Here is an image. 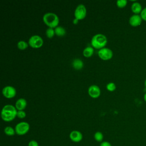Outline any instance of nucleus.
<instances>
[{"label":"nucleus","instance_id":"nucleus-1","mask_svg":"<svg viewBox=\"0 0 146 146\" xmlns=\"http://www.w3.org/2000/svg\"><path fill=\"white\" fill-rule=\"evenodd\" d=\"M17 110L14 106L11 104L5 105L1 111V117L5 121H11L17 117Z\"/></svg>","mask_w":146,"mask_h":146},{"label":"nucleus","instance_id":"nucleus-2","mask_svg":"<svg viewBox=\"0 0 146 146\" xmlns=\"http://www.w3.org/2000/svg\"><path fill=\"white\" fill-rule=\"evenodd\" d=\"M43 21L46 25L50 28L55 29L58 26L59 18L58 16L54 13H46L43 16Z\"/></svg>","mask_w":146,"mask_h":146},{"label":"nucleus","instance_id":"nucleus-3","mask_svg":"<svg viewBox=\"0 0 146 146\" xmlns=\"http://www.w3.org/2000/svg\"><path fill=\"white\" fill-rule=\"evenodd\" d=\"M107 43L106 36L102 34H96L94 35L91 40V44L94 48L100 50L105 47Z\"/></svg>","mask_w":146,"mask_h":146},{"label":"nucleus","instance_id":"nucleus-4","mask_svg":"<svg viewBox=\"0 0 146 146\" xmlns=\"http://www.w3.org/2000/svg\"><path fill=\"white\" fill-rule=\"evenodd\" d=\"M14 129L17 135L22 136L29 132L30 129V124L27 122L21 121L15 125Z\"/></svg>","mask_w":146,"mask_h":146},{"label":"nucleus","instance_id":"nucleus-5","mask_svg":"<svg viewBox=\"0 0 146 146\" xmlns=\"http://www.w3.org/2000/svg\"><path fill=\"white\" fill-rule=\"evenodd\" d=\"M29 45L33 48H39L43 44V40L38 35H34L30 36L28 41Z\"/></svg>","mask_w":146,"mask_h":146},{"label":"nucleus","instance_id":"nucleus-6","mask_svg":"<svg viewBox=\"0 0 146 146\" xmlns=\"http://www.w3.org/2000/svg\"><path fill=\"white\" fill-rule=\"evenodd\" d=\"M87 9L86 6L83 4H79L78 5L74 11L75 18L78 20H82L86 17Z\"/></svg>","mask_w":146,"mask_h":146},{"label":"nucleus","instance_id":"nucleus-7","mask_svg":"<svg viewBox=\"0 0 146 146\" xmlns=\"http://www.w3.org/2000/svg\"><path fill=\"white\" fill-rule=\"evenodd\" d=\"M98 56L103 60H108L111 59L113 56V52L112 51L108 48L104 47L100 50H99L98 52Z\"/></svg>","mask_w":146,"mask_h":146},{"label":"nucleus","instance_id":"nucleus-8","mask_svg":"<svg viewBox=\"0 0 146 146\" xmlns=\"http://www.w3.org/2000/svg\"><path fill=\"white\" fill-rule=\"evenodd\" d=\"M2 92L3 96L7 99L13 98L17 94L15 88L11 86H6L3 87Z\"/></svg>","mask_w":146,"mask_h":146},{"label":"nucleus","instance_id":"nucleus-9","mask_svg":"<svg viewBox=\"0 0 146 146\" xmlns=\"http://www.w3.org/2000/svg\"><path fill=\"white\" fill-rule=\"evenodd\" d=\"M88 94L90 97L94 99L98 98L100 96L101 91L99 87L97 85L93 84L90 86L88 89Z\"/></svg>","mask_w":146,"mask_h":146},{"label":"nucleus","instance_id":"nucleus-10","mask_svg":"<svg viewBox=\"0 0 146 146\" xmlns=\"http://www.w3.org/2000/svg\"><path fill=\"white\" fill-rule=\"evenodd\" d=\"M143 19L140 14H133L129 18V23L132 27H137L142 23Z\"/></svg>","mask_w":146,"mask_h":146},{"label":"nucleus","instance_id":"nucleus-11","mask_svg":"<svg viewBox=\"0 0 146 146\" xmlns=\"http://www.w3.org/2000/svg\"><path fill=\"white\" fill-rule=\"evenodd\" d=\"M69 137L71 140L75 143H79L83 139L82 133L77 130L72 131L69 135Z\"/></svg>","mask_w":146,"mask_h":146},{"label":"nucleus","instance_id":"nucleus-12","mask_svg":"<svg viewBox=\"0 0 146 146\" xmlns=\"http://www.w3.org/2000/svg\"><path fill=\"white\" fill-rule=\"evenodd\" d=\"M27 106V101L24 98L18 99L15 104V107L17 111L24 110Z\"/></svg>","mask_w":146,"mask_h":146},{"label":"nucleus","instance_id":"nucleus-13","mask_svg":"<svg viewBox=\"0 0 146 146\" xmlns=\"http://www.w3.org/2000/svg\"><path fill=\"white\" fill-rule=\"evenodd\" d=\"M131 9L133 14H140L143 10L141 5L138 2H134L131 5Z\"/></svg>","mask_w":146,"mask_h":146},{"label":"nucleus","instance_id":"nucleus-14","mask_svg":"<svg viewBox=\"0 0 146 146\" xmlns=\"http://www.w3.org/2000/svg\"><path fill=\"white\" fill-rule=\"evenodd\" d=\"M72 66L76 70H80L83 68L84 63L80 59L76 58L72 61Z\"/></svg>","mask_w":146,"mask_h":146},{"label":"nucleus","instance_id":"nucleus-15","mask_svg":"<svg viewBox=\"0 0 146 146\" xmlns=\"http://www.w3.org/2000/svg\"><path fill=\"white\" fill-rule=\"evenodd\" d=\"M94 50L92 46L86 47L83 51V55L86 58H90L94 54Z\"/></svg>","mask_w":146,"mask_h":146},{"label":"nucleus","instance_id":"nucleus-16","mask_svg":"<svg viewBox=\"0 0 146 146\" xmlns=\"http://www.w3.org/2000/svg\"><path fill=\"white\" fill-rule=\"evenodd\" d=\"M55 30V34L56 35L62 37L66 33V31L65 30V29L60 26H57L56 28L54 29Z\"/></svg>","mask_w":146,"mask_h":146},{"label":"nucleus","instance_id":"nucleus-17","mask_svg":"<svg viewBox=\"0 0 146 146\" xmlns=\"http://www.w3.org/2000/svg\"><path fill=\"white\" fill-rule=\"evenodd\" d=\"M4 132L7 136H14L16 133L15 129H14L11 126L6 127L4 129Z\"/></svg>","mask_w":146,"mask_h":146},{"label":"nucleus","instance_id":"nucleus-18","mask_svg":"<svg viewBox=\"0 0 146 146\" xmlns=\"http://www.w3.org/2000/svg\"><path fill=\"white\" fill-rule=\"evenodd\" d=\"M29 46V43L25 40H19L17 43V47L21 50H26Z\"/></svg>","mask_w":146,"mask_h":146},{"label":"nucleus","instance_id":"nucleus-19","mask_svg":"<svg viewBox=\"0 0 146 146\" xmlns=\"http://www.w3.org/2000/svg\"><path fill=\"white\" fill-rule=\"evenodd\" d=\"M94 139L96 141L102 143L103 141V138H104V136H103V134L101 132L97 131V132H96L94 133Z\"/></svg>","mask_w":146,"mask_h":146},{"label":"nucleus","instance_id":"nucleus-20","mask_svg":"<svg viewBox=\"0 0 146 146\" xmlns=\"http://www.w3.org/2000/svg\"><path fill=\"white\" fill-rule=\"evenodd\" d=\"M55 30H54V29H52V28H47L46 30V36L48 38H52L54 37V35H55Z\"/></svg>","mask_w":146,"mask_h":146},{"label":"nucleus","instance_id":"nucleus-21","mask_svg":"<svg viewBox=\"0 0 146 146\" xmlns=\"http://www.w3.org/2000/svg\"><path fill=\"white\" fill-rule=\"evenodd\" d=\"M127 0H117L116 1V6L119 8H124L127 6Z\"/></svg>","mask_w":146,"mask_h":146},{"label":"nucleus","instance_id":"nucleus-22","mask_svg":"<svg viewBox=\"0 0 146 146\" xmlns=\"http://www.w3.org/2000/svg\"><path fill=\"white\" fill-rule=\"evenodd\" d=\"M116 84L113 82H110L106 85V89L110 92L114 91L116 90Z\"/></svg>","mask_w":146,"mask_h":146},{"label":"nucleus","instance_id":"nucleus-23","mask_svg":"<svg viewBox=\"0 0 146 146\" xmlns=\"http://www.w3.org/2000/svg\"><path fill=\"white\" fill-rule=\"evenodd\" d=\"M26 116V113L24 111V110L22 111H17V117H18L19 119H24Z\"/></svg>","mask_w":146,"mask_h":146},{"label":"nucleus","instance_id":"nucleus-24","mask_svg":"<svg viewBox=\"0 0 146 146\" xmlns=\"http://www.w3.org/2000/svg\"><path fill=\"white\" fill-rule=\"evenodd\" d=\"M143 21H144L146 22V7L143 9L141 13L140 14Z\"/></svg>","mask_w":146,"mask_h":146},{"label":"nucleus","instance_id":"nucleus-25","mask_svg":"<svg viewBox=\"0 0 146 146\" xmlns=\"http://www.w3.org/2000/svg\"><path fill=\"white\" fill-rule=\"evenodd\" d=\"M28 146H39V144L36 140H31L29 142Z\"/></svg>","mask_w":146,"mask_h":146},{"label":"nucleus","instance_id":"nucleus-26","mask_svg":"<svg viewBox=\"0 0 146 146\" xmlns=\"http://www.w3.org/2000/svg\"><path fill=\"white\" fill-rule=\"evenodd\" d=\"M99 146H112L111 143L107 141H102Z\"/></svg>","mask_w":146,"mask_h":146},{"label":"nucleus","instance_id":"nucleus-27","mask_svg":"<svg viewBox=\"0 0 146 146\" xmlns=\"http://www.w3.org/2000/svg\"><path fill=\"white\" fill-rule=\"evenodd\" d=\"M78 22H79V20H78V19H76V18H74V19H73V21H72L73 23H74V25L78 24Z\"/></svg>","mask_w":146,"mask_h":146},{"label":"nucleus","instance_id":"nucleus-28","mask_svg":"<svg viewBox=\"0 0 146 146\" xmlns=\"http://www.w3.org/2000/svg\"><path fill=\"white\" fill-rule=\"evenodd\" d=\"M143 99H144V100L146 102V92H145V94H144V96H143Z\"/></svg>","mask_w":146,"mask_h":146},{"label":"nucleus","instance_id":"nucleus-29","mask_svg":"<svg viewBox=\"0 0 146 146\" xmlns=\"http://www.w3.org/2000/svg\"><path fill=\"white\" fill-rule=\"evenodd\" d=\"M144 86H145V88H146V79H145V82H144Z\"/></svg>","mask_w":146,"mask_h":146}]
</instances>
